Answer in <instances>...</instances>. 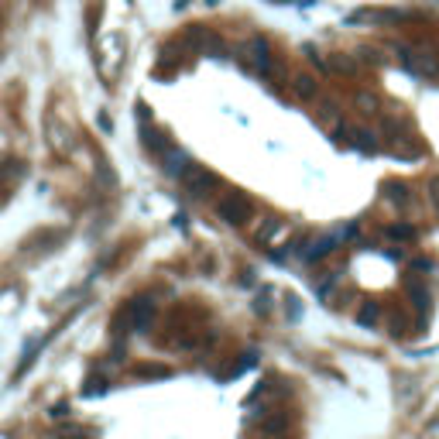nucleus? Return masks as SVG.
<instances>
[{
    "label": "nucleus",
    "mask_w": 439,
    "mask_h": 439,
    "mask_svg": "<svg viewBox=\"0 0 439 439\" xmlns=\"http://www.w3.org/2000/svg\"><path fill=\"white\" fill-rule=\"evenodd\" d=\"M216 213H220V220H227L233 227H237V223H247V216H251V199L240 196V192H227V196H220Z\"/></svg>",
    "instance_id": "nucleus-1"
},
{
    "label": "nucleus",
    "mask_w": 439,
    "mask_h": 439,
    "mask_svg": "<svg viewBox=\"0 0 439 439\" xmlns=\"http://www.w3.org/2000/svg\"><path fill=\"white\" fill-rule=\"evenodd\" d=\"M182 179H185V185H189V192H192V196H199V199L209 196V192L216 189V175L206 172V168H199V165H189Z\"/></svg>",
    "instance_id": "nucleus-2"
},
{
    "label": "nucleus",
    "mask_w": 439,
    "mask_h": 439,
    "mask_svg": "<svg viewBox=\"0 0 439 439\" xmlns=\"http://www.w3.org/2000/svg\"><path fill=\"white\" fill-rule=\"evenodd\" d=\"M247 66H251L258 76H268V73H271V52H268V42H264V38H251V42H247Z\"/></svg>",
    "instance_id": "nucleus-3"
},
{
    "label": "nucleus",
    "mask_w": 439,
    "mask_h": 439,
    "mask_svg": "<svg viewBox=\"0 0 439 439\" xmlns=\"http://www.w3.org/2000/svg\"><path fill=\"white\" fill-rule=\"evenodd\" d=\"M251 237H254L258 244H275L278 237H285V223L275 220V216H261L258 223L251 227Z\"/></svg>",
    "instance_id": "nucleus-4"
},
{
    "label": "nucleus",
    "mask_w": 439,
    "mask_h": 439,
    "mask_svg": "<svg viewBox=\"0 0 439 439\" xmlns=\"http://www.w3.org/2000/svg\"><path fill=\"white\" fill-rule=\"evenodd\" d=\"M161 161H165V172H168V175H185V168L192 165L189 155H185L182 148H172V144L161 152Z\"/></svg>",
    "instance_id": "nucleus-5"
},
{
    "label": "nucleus",
    "mask_w": 439,
    "mask_h": 439,
    "mask_svg": "<svg viewBox=\"0 0 439 439\" xmlns=\"http://www.w3.org/2000/svg\"><path fill=\"white\" fill-rule=\"evenodd\" d=\"M336 240H340V237H316L312 244H306L302 258H306V261H319V258H326V254H330V251L336 247Z\"/></svg>",
    "instance_id": "nucleus-6"
},
{
    "label": "nucleus",
    "mask_w": 439,
    "mask_h": 439,
    "mask_svg": "<svg viewBox=\"0 0 439 439\" xmlns=\"http://www.w3.org/2000/svg\"><path fill=\"white\" fill-rule=\"evenodd\" d=\"M326 69H333V73H343V76H354L357 73V58L354 55H343V52H336L326 58Z\"/></svg>",
    "instance_id": "nucleus-7"
},
{
    "label": "nucleus",
    "mask_w": 439,
    "mask_h": 439,
    "mask_svg": "<svg viewBox=\"0 0 439 439\" xmlns=\"http://www.w3.org/2000/svg\"><path fill=\"white\" fill-rule=\"evenodd\" d=\"M347 134H350V144H354V148H361L364 155H374V152H378V141H374V134H371V130L357 128V130H347Z\"/></svg>",
    "instance_id": "nucleus-8"
},
{
    "label": "nucleus",
    "mask_w": 439,
    "mask_h": 439,
    "mask_svg": "<svg viewBox=\"0 0 439 439\" xmlns=\"http://www.w3.org/2000/svg\"><path fill=\"white\" fill-rule=\"evenodd\" d=\"M292 89H295L299 100H312V97L319 93V82H316L312 76H295L292 79Z\"/></svg>",
    "instance_id": "nucleus-9"
},
{
    "label": "nucleus",
    "mask_w": 439,
    "mask_h": 439,
    "mask_svg": "<svg viewBox=\"0 0 439 439\" xmlns=\"http://www.w3.org/2000/svg\"><path fill=\"white\" fill-rule=\"evenodd\" d=\"M405 288H409V295H412V306H415V309H429V292L415 282V278H409V282H405Z\"/></svg>",
    "instance_id": "nucleus-10"
},
{
    "label": "nucleus",
    "mask_w": 439,
    "mask_h": 439,
    "mask_svg": "<svg viewBox=\"0 0 439 439\" xmlns=\"http://www.w3.org/2000/svg\"><path fill=\"white\" fill-rule=\"evenodd\" d=\"M354 104L361 106V113H367V117L381 110V104H378V97H374V93H367V89H361V93L354 97Z\"/></svg>",
    "instance_id": "nucleus-11"
},
{
    "label": "nucleus",
    "mask_w": 439,
    "mask_h": 439,
    "mask_svg": "<svg viewBox=\"0 0 439 439\" xmlns=\"http://www.w3.org/2000/svg\"><path fill=\"white\" fill-rule=\"evenodd\" d=\"M385 196L391 199V203H398V206H405V203H409V189H405L402 182H388Z\"/></svg>",
    "instance_id": "nucleus-12"
},
{
    "label": "nucleus",
    "mask_w": 439,
    "mask_h": 439,
    "mask_svg": "<svg viewBox=\"0 0 439 439\" xmlns=\"http://www.w3.org/2000/svg\"><path fill=\"white\" fill-rule=\"evenodd\" d=\"M261 429L278 436V433H285V429H288V415H268V419L261 422Z\"/></svg>",
    "instance_id": "nucleus-13"
},
{
    "label": "nucleus",
    "mask_w": 439,
    "mask_h": 439,
    "mask_svg": "<svg viewBox=\"0 0 439 439\" xmlns=\"http://www.w3.org/2000/svg\"><path fill=\"white\" fill-rule=\"evenodd\" d=\"M357 323H361V326H374V323H378V306L367 302V306L357 312Z\"/></svg>",
    "instance_id": "nucleus-14"
},
{
    "label": "nucleus",
    "mask_w": 439,
    "mask_h": 439,
    "mask_svg": "<svg viewBox=\"0 0 439 439\" xmlns=\"http://www.w3.org/2000/svg\"><path fill=\"white\" fill-rule=\"evenodd\" d=\"M100 391H106V378L93 374V378L86 381V388H82V395H100Z\"/></svg>",
    "instance_id": "nucleus-15"
},
{
    "label": "nucleus",
    "mask_w": 439,
    "mask_h": 439,
    "mask_svg": "<svg viewBox=\"0 0 439 439\" xmlns=\"http://www.w3.org/2000/svg\"><path fill=\"white\" fill-rule=\"evenodd\" d=\"M137 374H144V378H168L172 371H168V367H152V364H144V367H137Z\"/></svg>",
    "instance_id": "nucleus-16"
},
{
    "label": "nucleus",
    "mask_w": 439,
    "mask_h": 439,
    "mask_svg": "<svg viewBox=\"0 0 439 439\" xmlns=\"http://www.w3.org/2000/svg\"><path fill=\"white\" fill-rule=\"evenodd\" d=\"M388 233H391L395 240H412V237H415V230L409 227V223H398V227H391Z\"/></svg>",
    "instance_id": "nucleus-17"
},
{
    "label": "nucleus",
    "mask_w": 439,
    "mask_h": 439,
    "mask_svg": "<svg viewBox=\"0 0 439 439\" xmlns=\"http://www.w3.org/2000/svg\"><path fill=\"white\" fill-rule=\"evenodd\" d=\"M426 196H429L433 209L439 213V175H436V179H429V185H426Z\"/></svg>",
    "instance_id": "nucleus-18"
},
{
    "label": "nucleus",
    "mask_w": 439,
    "mask_h": 439,
    "mask_svg": "<svg viewBox=\"0 0 439 439\" xmlns=\"http://www.w3.org/2000/svg\"><path fill=\"white\" fill-rule=\"evenodd\" d=\"M429 268H433V264H429V261H426V258L412 261V271H429Z\"/></svg>",
    "instance_id": "nucleus-19"
},
{
    "label": "nucleus",
    "mask_w": 439,
    "mask_h": 439,
    "mask_svg": "<svg viewBox=\"0 0 439 439\" xmlns=\"http://www.w3.org/2000/svg\"><path fill=\"white\" fill-rule=\"evenodd\" d=\"M79 439H82V436H79Z\"/></svg>",
    "instance_id": "nucleus-20"
}]
</instances>
